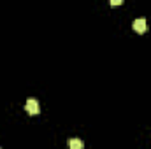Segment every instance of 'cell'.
<instances>
[{
    "label": "cell",
    "mask_w": 151,
    "mask_h": 149,
    "mask_svg": "<svg viewBox=\"0 0 151 149\" xmlns=\"http://www.w3.org/2000/svg\"><path fill=\"white\" fill-rule=\"evenodd\" d=\"M84 144L81 139H69V149H83Z\"/></svg>",
    "instance_id": "cell-3"
},
{
    "label": "cell",
    "mask_w": 151,
    "mask_h": 149,
    "mask_svg": "<svg viewBox=\"0 0 151 149\" xmlns=\"http://www.w3.org/2000/svg\"><path fill=\"white\" fill-rule=\"evenodd\" d=\"M123 2L121 0H111V5H121Z\"/></svg>",
    "instance_id": "cell-4"
},
{
    "label": "cell",
    "mask_w": 151,
    "mask_h": 149,
    "mask_svg": "<svg viewBox=\"0 0 151 149\" xmlns=\"http://www.w3.org/2000/svg\"><path fill=\"white\" fill-rule=\"evenodd\" d=\"M25 109H27L28 114H32V116H37L39 112H40V109H39V102L35 100V98H28L27 104H25Z\"/></svg>",
    "instance_id": "cell-1"
},
{
    "label": "cell",
    "mask_w": 151,
    "mask_h": 149,
    "mask_svg": "<svg viewBox=\"0 0 151 149\" xmlns=\"http://www.w3.org/2000/svg\"><path fill=\"white\" fill-rule=\"evenodd\" d=\"M134 28H135L137 34L148 32V23H146V19H144V18H137V19L134 21Z\"/></svg>",
    "instance_id": "cell-2"
},
{
    "label": "cell",
    "mask_w": 151,
    "mask_h": 149,
    "mask_svg": "<svg viewBox=\"0 0 151 149\" xmlns=\"http://www.w3.org/2000/svg\"><path fill=\"white\" fill-rule=\"evenodd\" d=\"M0 149H2V148H0Z\"/></svg>",
    "instance_id": "cell-5"
}]
</instances>
